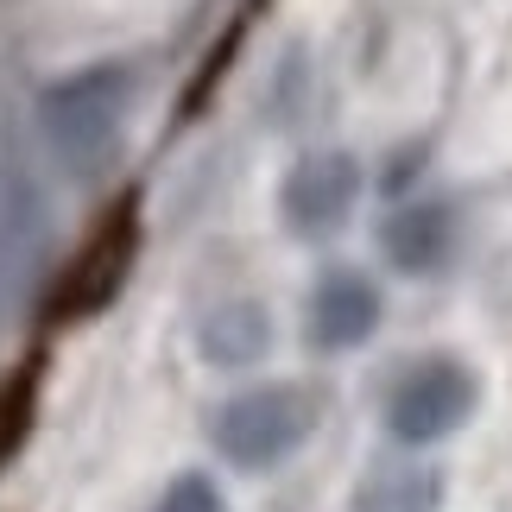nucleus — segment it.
<instances>
[{
	"mask_svg": "<svg viewBox=\"0 0 512 512\" xmlns=\"http://www.w3.org/2000/svg\"><path fill=\"white\" fill-rule=\"evenodd\" d=\"M443 506V475L424 462H380L354 487V512H437Z\"/></svg>",
	"mask_w": 512,
	"mask_h": 512,
	"instance_id": "10",
	"label": "nucleus"
},
{
	"mask_svg": "<svg viewBox=\"0 0 512 512\" xmlns=\"http://www.w3.org/2000/svg\"><path fill=\"white\" fill-rule=\"evenodd\" d=\"M449 247H456V215H449L443 203H405V209H392L386 215V228H380V253L399 272H437L449 260Z\"/></svg>",
	"mask_w": 512,
	"mask_h": 512,
	"instance_id": "8",
	"label": "nucleus"
},
{
	"mask_svg": "<svg viewBox=\"0 0 512 512\" xmlns=\"http://www.w3.org/2000/svg\"><path fill=\"white\" fill-rule=\"evenodd\" d=\"M133 95H140L133 64H83L64 83H51L38 95V133H45L51 159L76 177H95L121 146Z\"/></svg>",
	"mask_w": 512,
	"mask_h": 512,
	"instance_id": "1",
	"label": "nucleus"
},
{
	"mask_svg": "<svg viewBox=\"0 0 512 512\" xmlns=\"http://www.w3.org/2000/svg\"><path fill=\"white\" fill-rule=\"evenodd\" d=\"M51 253V203L32 171V152L19 146L13 127H0V304H26L32 285L45 279Z\"/></svg>",
	"mask_w": 512,
	"mask_h": 512,
	"instance_id": "2",
	"label": "nucleus"
},
{
	"mask_svg": "<svg viewBox=\"0 0 512 512\" xmlns=\"http://www.w3.org/2000/svg\"><path fill=\"white\" fill-rule=\"evenodd\" d=\"M133 247H140V234H133V215L114 209L108 222L95 228L83 247H76L70 272L57 279V291H51V317H57V323H83V317H95V310H108L114 298H121V285H127Z\"/></svg>",
	"mask_w": 512,
	"mask_h": 512,
	"instance_id": "5",
	"label": "nucleus"
},
{
	"mask_svg": "<svg viewBox=\"0 0 512 512\" xmlns=\"http://www.w3.org/2000/svg\"><path fill=\"white\" fill-rule=\"evenodd\" d=\"M310 424H317V399H310L304 386L272 380V386L234 392V399L215 411L209 437L234 468H279L291 449L310 437Z\"/></svg>",
	"mask_w": 512,
	"mask_h": 512,
	"instance_id": "3",
	"label": "nucleus"
},
{
	"mask_svg": "<svg viewBox=\"0 0 512 512\" xmlns=\"http://www.w3.org/2000/svg\"><path fill=\"white\" fill-rule=\"evenodd\" d=\"M354 196H361V165L348 152H310V159L291 165L285 190H279V209L298 234H336L348 222Z\"/></svg>",
	"mask_w": 512,
	"mask_h": 512,
	"instance_id": "6",
	"label": "nucleus"
},
{
	"mask_svg": "<svg viewBox=\"0 0 512 512\" xmlns=\"http://www.w3.org/2000/svg\"><path fill=\"white\" fill-rule=\"evenodd\" d=\"M196 348H203L209 367H253V361L272 348V317H266V304H253V298L215 304L209 317L196 323Z\"/></svg>",
	"mask_w": 512,
	"mask_h": 512,
	"instance_id": "9",
	"label": "nucleus"
},
{
	"mask_svg": "<svg viewBox=\"0 0 512 512\" xmlns=\"http://www.w3.org/2000/svg\"><path fill=\"white\" fill-rule=\"evenodd\" d=\"M373 329H380V291H373L367 272H354V266L323 272L317 291H310V310H304L310 348L342 354V348H361Z\"/></svg>",
	"mask_w": 512,
	"mask_h": 512,
	"instance_id": "7",
	"label": "nucleus"
},
{
	"mask_svg": "<svg viewBox=\"0 0 512 512\" xmlns=\"http://www.w3.org/2000/svg\"><path fill=\"white\" fill-rule=\"evenodd\" d=\"M152 512H228V506H222V494H215L209 475H177Z\"/></svg>",
	"mask_w": 512,
	"mask_h": 512,
	"instance_id": "12",
	"label": "nucleus"
},
{
	"mask_svg": "<svg viewBox=\"0 0 512 512\" xmlns=\"http://www.w3.org/2000/svg\"><path fill=\"white\" fill-rule=\"evenodd\" d=\"M468 411H475V373L462 361H449V354H430V361L405 367L386 392V430L405 449L443 443L449 430L468 424Z\"/></svg>",
	"mask_w": 512,
	"mask_h": 512,
	"instance_id": "4",
	"label": "nucleus"
},
{
	"mask_svg": "<svg viewBox=\"0 0 512 512\" xmlns=\"http://www.w3.org/2000/svg\"><path fill=\"white\" fill-rule=\"evenodd\" d=\"M32 430V380H0V468L19 456Z\"/></svg>",
	"mask_w": 512,
	"mask_h": 512,
	"instance_id": "11",
	"label": "nucleus"
}]
</instances>
